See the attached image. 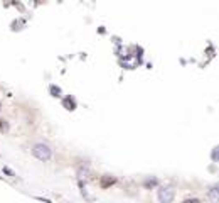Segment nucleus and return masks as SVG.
Returning <instances> with one entry per match:
<instances>
[{"mask_svg": "<svg viewBox=\"0 0 219 203\" xmlns=\"http://www.w3.org/2000/svg\"><path fill=\"white\" fill-rule=\"evenodd\" d=\"M32 154H34V157L37 161L47 163L52 157V149H51V146H47V144H44V142H37V144L32 146Z\"/></svg>", "mask_w": 219, "mask_h": 203, "instance_id": "nucleus-1", "label": "nucleus"}, {"mask_svg": "<svg viewBox=\"0 0 219 203\" xmlns=\"http://www.w3.org/2000/svg\"><path fill=\"white\" fill-rule=\"evenodd\" d=\"M159 200L162 203H170L174 200V190L169 186H160L159 188Z\"/></svg>", "mask_w": 219, "mask_h": 203, "instance_id": "nucleus-2", "label": "nucleus"}, {"mask_svg": "<svg viewBox=\"0 0 219 203\" xmlns=\"http://www.w3.org/2000/svg\"><path fill=\"white\" fill-rule=\"evenodd\" d=\"M111 183H115V180H113V178H111V180H108V178H105V180H103V188H106V186H108V185H111Z\"/></svg>", "mask_w": 219, "mask_h": 203, "instance_id": "nucleus-3", "label": "nucleus"}, {"mask_svg": "<svg viewBox=\"0 0 219 203\" xmlns=\"http://www.w3.org/2000/svg\"><path fill=\"white\" fill-rule=\"evenodd\" d=\"M0 129H2V130H9V125H7V124H3V120H0Z\"/></svg>", "mask_w": 219, "mask_h": 203, "instance_id": "nucleus-4", "label": "nucleus"}, {"mask_svg": "<svg viewBox=\"0 0 219 203\" xmlns=\"http://www.w3.org/2000/svg\"><path fill=\"white\" fill-rule=\"evenodd\" d=\"M0 109H2V103H0Z\"/></svg>", "mask_w": 219, "mask_h": 203, "instance_id": "nucleus-5", "label": "nucleus"}]
</instances>
